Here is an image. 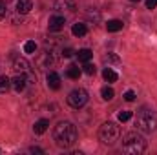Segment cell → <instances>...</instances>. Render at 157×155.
I'll list each match as a JSON object with an SVG mask.
<instances>
[{
    "label": "cell",
    "mask_w": 157,
    "mask_h": 155,
    "mask_svg": "<svg viewBox=\"0 0 157 155\" xmlns=\"http://www.w3.org/2000/svg\"><path fill=\"white\" fill-rule=\"evenodd\" d=\"M135 126L139 131L152 133L157 130V113L150 108H141L135 117Z\"/></svg>",
    "instance_id": "2"
},
{
    "label": "cell",
    "mask_w": 157,
    "mask_h": 155,
    "mask_svg": "<svg viewBox=\"0 0 157 155\" xmlns=\"http://www.w3.org/2000/svg\"><path fill=\"white\" fill-rule=\"evenodd\" d=\"M132 119V112H121L119 113V120L121 122H126V120H130Z\"/></svg>",
    "instance_id": "25"
},
{
    "label": "cell",
    "mask_w": 157,
    "mask_h": 155,
    "mask_svg": "<svg viewBox=\"0 0 157 155\" xmlns=\"http://www.w3.org/2000/svg\"><path fill=\"white\" fill-rule=\"evenodd\" d=\"M71 33H73L75 37H84V35L88 33V28H86V24H73Z\"/></svg>",
    "instance_id": "15"
},
{
    "label": "cell",
    "mask_w": 157,
    "mask_h": 155,
    "mask_svg": "<svg viewBox=\"0 0 157 155\" xmlns=\"http://www.w3.org/2000/svg\"><path fill=\"white\" fill-rule=\"evenodd\" d=\"M11 86L15 88V91H24L28 86V73H17L15 77L11 78Z\"/></svg>",
    "instance_id": "6"
},
{
    "label": "cell",
    "mask_w": 157,
    "mask_h": 155,
    "mask_svg": "<svg viewBox=\"0 0 157 155\" xmlns=\"http://www.w3.org/2000/svg\"><path fill=\"white\" fill-rule=\"evenodd\" d=\"M46 80H48V86H49L51 89H59V88H60V77H59L55 71H49L48 77H46Z\"/></svg>",
    "instance_id": "11"
},
{
    "label": "cell",
    "mask_w": 157,
    "mask_h": 155,
    "mask_svg": "<svg viewBox=\"0 0 157 155\" xmlns=\"http://www.w3.org/2000/svg\"><path fill=\"white\" fill-rule=\"evenodd\" d=\"M73 55V49L71 47H66V49H62V57H66V59H70Z\"/></svg>",
    "instance_id": "27"
},
{
    "label": "cell",
    "mask_w": 157,
    "mask_h": 155,
    "mask_svg": "<svg viewBox=\"0 0 157 155\" xmlns=\"http://www.w3.org/2000/svg\"><path fill=\"white\" fill-rule=\"evenodd\" d=\"M101 95H102V99H104V100H112V99H113V95H115V91H113V88L104 86V88L101 89Z\"/></svg>",
    "instance_id": "19"
},
{
    "label": "cell",
    "mask_w": 157,
    "mask_h": 155,
    "mask_svg": "<svg viewBox=\"0 0 157 155\" xmlns=\"http://www.w3.org/2000/svg\"><path fill=\"white\" fill-rule=\"evenodd\" d=\"M132 2H139V0H132Z\"/></svg>",
    "instance_id": "30"
},
{
    "label": "cell",
    "mask_w": 157,
    "mask_h": 155,
    "mask_svg": "<svg viewBox=\"0 0 157 155\" xmlns=\"http://www.w3.org/2000/svg\"><path fill=\"white\" fill-rule=\"evenodd\" d=\"M102 62H106L108 66L110 64H121V59H119L117 55H113V53H108V55L102 57Z\"/></svg>",
    "instance_id": "18"
},
{
    "label": "cell",
    "mask_w": 157,
    "mask_h": 155,
    "mask_svg": "<svg viewBox=\"0 0 157 155\" xmlns=\"http://www.w3.org/2000/svg\"><path fill=\"white\" fill-rule=\"evenodd\" d=\"M62 7H70V9H73V6H71L68 0H57L55 9H57V11H62Z\"/></svg>",
    "instance_id": "23"
},
{
    "label": "cell",
    "mask_w": 157,
    "mask_h": 155,
    "mask_svg": "<svg viewBox=\"0 0 157 155\" xmlns=\"http://www.w3.org/2000/svg\"><path fill=\"white\" fill-rule=\"evenodd\" d=\"M24 51H26V53H35V51H37V44H35L33 40H28V42L24 44Z\"/></svg>",
    "instance_id": "22"
},
{
    "label": "cell",
    "mask_w": 157,
    "mask_h": 155,
    "mask_svg": "<svg viewBox=\"0 0 157 155\" xmlns=\"http://www.w3.org/2000/svg\"><path fill=\"white\" fill-rule=\"evenodd\" d=\"M77 57H78V60L80 62H90V59L93 57V51L91 49H78V53H77Z\"/></svg>",
    "instance_id": "16"
},
{
    "label": "cell",
    "mask_w": 157,
    "mask_h": 155,
    "mask_svg": "<svg viewBox=\"0 0 157 155\" xmlns=\"http://www.w3.org/2000/svg\"><path fill=\"white\" fill-rule=\"evenodd\" d=\"M133 99H135V91H132V89H130V91H126V93H124V100L132 102Z\"/></svg>",
    "instance_id": "26"
},
{
    "label": "cell",
    "mask_w": 157,
    "mask_h": 155,
    "mask_svg": "<svg viewBox=\"0 0 157 155\" xmlns=\"http://www.w3.org/2000/svg\"><path fill=\"white\" fill-rule=\"evenodd\" d=\"M9 86H11V80L6 77V75H2V77H0V93H6Z\"/></svg>",
    "instance_id": "20"
},
{
    "label": "cell",
    "mask_w": 157,
    "mask_h": 155,
    "mask_svg": "<svg viewBox=\"0 0 157 155\" xmlns=\"http://www.w3.org/2000/svg\"><path fill=\"white\" fill-rule=\"evenodd\" d=\"M80 73H82V70L78 68L77 64H70L68 70H66V75H68L70 78H73V80H77V78L80 77Z\"/></svg>",
    "instance_id": "13"
},
{
    "label": "cell",
    "mask_w": 157,
    "mask_h": 155,
    "mask_svg": "<svg viewBox=\"0 0 157 155\" xmlns=\"http://www.w3.org/2000/svg\"><path fill=\"white\" fill-rule=\"evenodd\" d=\"M48 126H49V122H48L46 119H40V120H37V122H35V126H33V131H35L37 135H42V133L48 130Z\"/></svg>",
    "instance_id": "14"
},
{
    "label": "cell",
    "mask_w": 157,
    "mask_h": 155,
    "mask_svg": "<svg viewBox=\"0 0 157 155\" xmlns=\"http://www.w3.org/2000/svg\"><path fill=\"white\" fill-rule=\"evenodd\" d=\"M77 135H78L77 128H75L71 122H68V120L59 122V124L55 126V130H53V139H55L57 146H60V148H70V146H73L75 141H77Z\"/></svg>",
    "instance_id": "1"
},
{
    "label": "cell",
    "mask_w": 157,
    "mask_h": 155,
    "mask_svg": "<svg viewBox=\"0 0 157 155\" xmlns=\"http://www.w3.org/2000/svg\"><path fill=\"white\" fill-rule=\"evenodd\" d=\"M146 7H148V9L157 7V0H146Z\"/></svg>",
    "instance_id": "28"
},
{
    "label": "cell",
    "mask_w": 157,
    "mask_h": 155,
    "mask_svg": "<svg viewBox=\"0 0 157 155\" xmlns=\"http://www.w3.org/2000/svg\"><path fill=\"white\" fill-rule=\"evenodd\" d=\"M122 20H117V18H113V20H108L106 22V29L110 31V33H117V31H121L122 29Z\"/></svg>",
    "instance_id": "12"
},
{
    "label": "cell",
    "mask_w": 157,
    "mask_h": 155,
    "mask_svg": "<svg viewBox=\"0 0 157 155\" xmlns=\"http://www.w3.org/2000/svg\"><path fill=\"white\" fill-rule=\"evenodd\" d=\"M82 71H84L86 75H95L97 68H95L93 64H90V62H84V66H82Z\"/></svg>",
    "instance_id": "21"
},
{
    "label": "cell",
    "mask_w": 157,
    "mask_h": 155,
    "mask_svg": "<svg viewBox=\"0 0 157 155\" xmlns=\"http://www.w3.org/2000/svg\"><path fill=\"white\" fill-rule=\"evenodd\" d=\"M64 24H66V20H64V17H60V15L49 17V22H48L49 31H60V29L64 28Z\"/></svg>",
    "instance_id": "7"
},
{
    "label": "cell",
    "mask_w": 157,
    "mask_h": 155,
    "mask_svg": "<svg viewBox=\"0 0 157 155\" xmlns=\"http://www.w3.org/2000/svg\"><path fill=\"white\" fill-rule=\"evenodd\" d=\"M102 77H104V80H106V82H115V80L119 78V75L113 71V70H112V68H110V66H108V68L102 71Z\"/></svg>",
    "instance_id": "17"
},
{
    "label": "cell",
    "mask_w": 157,
    "mask_h": 155,
    "mask_svg": "<svg viewBox=\"0 0 157 155\" xmlns=\"http://www.w3.org/2000/svg\"><path fill=\"white\" fill-rule=\"evenodd\" d=\"M6 15H7V6H6L4 0H0V20H4Z\"/></svg>",
    "instance_id": "24"
},
{
    "label": "cell",
    "mask_w": 157,
    "mask_h": 155,
    "mask_svg": "<svg viewBox=\"0 0 157 155\" xmlns=\"http://www.w3.org/2000/svg\"><path fill=\"white\" fill-rule=\"evenodd\" d=\"M31 7H33V2H31V0H17V13H18V15L29 13Z\"/></svg>",
    "instance_id": "10"
},
{
    "label": "cell",
    "mask_w": 157,
    "mask_h": 155,
    "mask_svg": "<svg viewBox=\"0 0 157 155\" xmlns=\"http://www.w3.org/2000/svg\"><path fill=\"white\" fill-rule=\"evenodd\" d=\"M13 70H15L17 73H28V71H29V62H28L26 59H17V60L13 62Z\"/></svg>",
    "instance_id": "9"
},
{
    "label": "cell",
    "mask_w": 157,
    "mask_h": 155,
    "mask_svg": "<svg viewBox=\"0 0 157 155\" xmlns=\"http://www.w3.org/2000/svg\"><path fill=\"white\" fill-rule=\"evenodd\" d=\"M88 102V91L86 89H82V88H78V89H73L70 95H68V104L71 106V108H82L84 104Z\"/></svg>",
    "instance_id": "5"
},
{
    "label": "cell",
    "mask_w": 157,
    "mask_h": 155,
    "mask_svg": "<svg viewBox=\"0 0 157 155\" xmlns=\"http://www.w3.org/2000/svg\"><path fill=\"white\" fill-rule=\"evenodd\" d=\"M51 62H53V59H51V55H49V53H40L39 57H37V68H40V70L49 68V66H51Z\"/></svg>",
    "instance_id": "8"
},
{
    "label": "cell",
    "mask_w": 157,
    "mask_h": 155,
    "mask_svg": "<svg viewBox=\"0 0 157 155\" xmlns=\"http://www.w3.org/2000/svg\"><path fill=\"white\" fill-rule=\"evenodd\" d=\"M122 150L130 155H139L146 150V141L137 131H130L122 139Z\"/></svg>",
    "instance_id": "3"
},
{
    "label": "cell",
    "mask_w": 157,
    "mask_h": 155,
    "mask_svg": "<svg viewBox=\"0 0 157 155\" xmlns=\"http://www.w3.org/2000/svg\"><path fill=\"white\" fill-rule=\"evenodd\" d=\"M29 152H31V153H44V150H40V148H37V146L29 148Z\"/></svg>",
    "instance_id": "29"
},
{
    "label": "cell",
    "mask_w": 157,
    "mask_h": 155,
    "mask_svg": "<svg viewBox=\"0 0 157 155\" xmlns=\"http://www.w3.org/2000/svg\"><path fill=\"white\" fill-rule=\"evenodd\" d=\"M121 137V128L115 122H104L99 130V141L106 146H113Z\"/></svg>",
    "instance_id": "4"
}]
</instances>
